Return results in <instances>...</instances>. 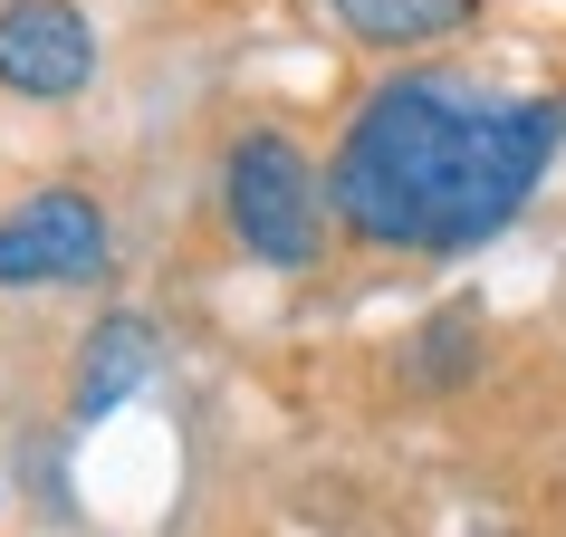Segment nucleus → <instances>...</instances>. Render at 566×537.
<instances>
[{
  "instance_id": "obj_2",
  "label": "nucleus",
  "mask_w": 566,
  "mask_h": 537,
  "mask_svg": "<svg viewBox=\"0 0 566 537\" xmlns=\"http://www.w3.org/2000/svg\"><path fill=\"white\" fill-rule=\"evenodd\" d=\"M221 221L260 268H317L327 260V173L307 164L298 135L240 125L221 145Z\"/></svg>"
},
{
  "instance_id": "obj_4",
  "label": "nucleus",
  "mask_w": 566,
  "mask_h": 537,
  "mask_svg": "<svg viewBox=\"0 0 566 537\" xmlns=\"http://www.w3.org/2000/svg\"><path fill=\"white\" fill-rule=\"evenodd\" d=\"M96 77V20L77 0H0V87L30 106H67Z\"/></svg>"
},
{
  "instance_id": "obj_3",
  "label": "nucleus",
  "mask_w": 566,
  "mask_h": 537,
  "mask_svg": "<svg viewBox=\"0 0 566 537\" xmlns=\"http://www.w3.org/2000/svg\"><path fill=\"white\" fill-rule=\"evenodd\" d=\"M116 268V221L96 192L49 182L0 211V288H87Z\"/></svg>"
},
{
  "instance_id": "obj_1",
  "label": "nucleus",
  "mask_w": 566,
  "mask_h": 537,
  "mask_svg": "<svg viewBox=\"0 0 566 537\" xmlns=\"http://www.w3.org/2000/svg\"><path fill=\"white\" fill-rule=\"evenodd\" d=\"M557 145H566L557 96H500L451 67H403L346 116L336 154L317 164L327 221H346L375 250L461 260L537 202Z\"/></svg>"
},
{
  "instance_id": "obj_6",
  "label": "nucleus",
  "mask_w": 566,
  "mask_h": 537,
  "mask_svg": "<svg viewBox=\"0 0 566 537\" xmlns=\"http://www.w3.org/2000/svg\"><path fill=\"white\" fill-rule=\"evenodd\" d=\"M327 10L365 39V49H432V39H451L471 20L480 0H327Z\"/></svg>"
},
{
  "instance_id": "obj_5",
  "label": "nucleus",
  "mask_w": 566,
  "mask_h": 537,
  "mask_svg": "<svg viewBox=\"0 0 566 537\" xmlns=\"http://www.w3.org/2000/svg\"><path fill=\"white\" fill-rule=\"evenodd\" d=\"M154 356H164V336H154L145 307H106L87 327V346H77V365H67V413L77 422H106L116 403H135L154 375Z\"/></svg>"
}]
</instances>
